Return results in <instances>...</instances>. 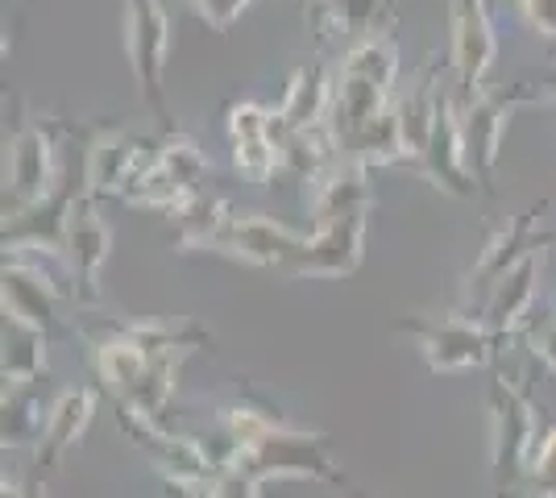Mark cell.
<instances>
[{
  "label": "cell",
  "mask_w": 556,
  "mask_h": 498,
  "mask_svg": "<svg viewBox=\"0 0 556 498\" xmlns=\"http://www.w3.org/2000/svg\"><path fill=\"white\" fill-rule=\"evenodd\" d=\"M394 79H399V47L391 29H378L370 38L353 42L341 59V72L332 75V113L328 129L337 154L345 150L378 113L394 104Z\"/></svg>",
  "instance_id": "6da1fadb"
},
{
  "label": "cell",
  "mask_w": 556,
  "mask_h": 498,
  "mask_svg": "<svg viewBox=\"0 0 556 498\" xmlns=\"http://www.w3.org/2000/svg\"><path fill=\"white\" fill-rule=\"evenodd\" d=\"M535 440H540V424H535L532 399L498 374L490 386V470H494L498 498H507L528 477Z\"/></svg>",
  "instance_id": "7a4b0ae2"
},
{
  "label": "cell",
  "mask_w": 556,
  "mask_h": 498,
  "mask_svg": "<svg viewBox=\"0 0 556 498\" xmlns=\"http://www.w3.org/2000/svg\"><path fill=\"white\" fill-rule=\"evenodd\" d=\"M170 50V9L166 0H125V54L129 72L138 79V92L146 108L159 117L166 133H175V117L166 104L163 67Z\"/></svg>",
  "instance_id": "3957f363"
},
{
  "label": "cell",
  "mask_w": 556,
  "mask_h": 498,
  "mask_svg": "<svg viewBox=\"0 0 556 498\" xmlns=\"http://www.w3.org/2000/svg\"><path fill=\"white\" fill-rule=\"evenodd\" d=\"M232 470L241 477H250L254 486L270 482V477H325L332 486H345V474L328 461V449L320 436H307V432H295L287 424H275L270 432H262L254 445L237 452Z\"/></svg>",
  "instance_id": "277c9868"
},
{
  "label": "cell",
  "mask_w": 556,
  "mask_h": 498,
  "mask_svg": "<svg viewBox=\"0 0 556 498\" xmlns=\"http://www.w3.org/2000/svg\"><path fill=\"white\" fill-rule=\"evenodd\" d=\"M204 175H208V158L200 154V145L184 133H166V142L159 145L150 166L125 188V200L138 204V208L175 216L191 195H200Z\"/></svg>",
  "instance_id": "5b68a950"
},
{
  "label": "cell",
  "mask_w": 556,
  "mask_h": 498,
  "mask_svg": "<svg viewBox=\"0 0 556 498\" xmlns=\"http://www.w3.org/2000/svg\"><path fill=\"white\" fill-rule=\"evenodd\" d=\"M59 188V150L50 120H25L9 145L4 166V216H17L50 200Z\"/></svg>",
  "instance_id": "8992f818"
},
{
  "label": "cell",
  "mask_w": 556,
  "mask_h": 498,
  "mask_svg": "<svg viewBox=\"0 0 556 498\" xmlns=\"http://www.w3.org/2000/svg\"><path fill=\"white\" fill-rule=\"evenodd\" d=\"M540 100V88H528V84H515L507 92H482L469 95V104L462 108V138H465V158H469V170L490 183L494 166H498V154H503V138H507V125L515 117L519 104H532Z\"/></svg>",
  "instance_id": "52a82bcc"
},
{
  "label": "cell",
  "mask_w": 556,
  "mask_h": 498,
  "mask_svg": "<svg viewBox=\"0 0 556 498\" xmlns=\"http://www.w3.org/2000/svg\"><path fill=\"white\" fill-rule=\"evenodd\" d=\"M399 329L407 336H416L419 354L432 370L441 374H465V370H478L490 361V349L498 341V332L490 329L486 320H462V316H448V320H403Z\"/></svg>",
  "instance_id": "ba28073f"
},
{
  "label": "cell",
  "mask_w": 556,
  "mask_h": 498,
  "mask_svg": "<svg viewBox=\"0 0 556 498\" xmlns=\"http://www.w3.org/2000/svg\"><path fill=\"white\" fill-rule=\"evenodd\" d=\"M208 250L225 254V258L250 261V266H275V270L295 274L303 250H307V238L291 233L287 225L266 220V216H229Z\"/></svg>",
  "instance_id": "9c48e42d"
},
{
  "label": "cell",
  "mask_w": 556,
  "mask_h": 498,
  "mask_svg": "<svg viewBox=\"0 0 556 498\" xmlns=\"http://www.w3.org/2000/svg\"><path fill=\"white\" fill-rule=\"evenodd\" d=\"M432 183L441 188L444 195H457V200H469L478 191V175L469 170V158H465V138H462V108L448 92H441L437 100V125H432V138L424 145L416 163H412Z\"/></svg>",
  "instance_id": "30bf717a"
},
{
  "label": "cell",
  "mask_w": 556,
  "mask_h": 498,
  "mask_svg": "<svg viewBox=\"0 0 556 498\" xmlns=\"http://www.w3.org/2000/svg\"><path fill=\"white\" fill-rule=\"evenodd\" d=\"M163 142H146L138 133L125 129H100L88 145V166H84V195H125V188L150 166Z\"/></svg>",
  "instance_id": "8fae6325"
},
{
  "label": "cell",
  "mask_w": 556,
  "mask_h": 498,
  "mask_svg": "<svg viewBox=\"0 0 556 498\" xmlns=\"http://www.w3.org/2000/svg\"><path fill=\"white\" fill-rule=\"evenodd\" d=\"M540 213H544V208L510 216L503 229L490 233L478 261L469 266V295H482V304H486L490 291L503 283L519 261L532 258L535 250H544V245H553L556 233H544V229H540Z\"/></svg>",
  "instance_id": "7c38bea8"
},
{
  "label": "cell",
  "mask_w": 556,
  "mask_h": 498,
  "mask_svg": "<svg viewBox=\"0 0 556 498\" xmlns=\"http://www.w3.org/2000/svg\"><path fill=\"white\" fill-rule=\"evenodd\" d=\"M453 29H448V59L469 95L486 88V75L498 59V34L490 25L486 0H448Z\"/></svg>",
  "instance_id": "4fadbf2b"
},
{
  "label": "cell",
  "mask_w": 556,
  "mask_h": 498,
  "mask_svg": "<svg viewBox=\"0 0 556 498\" xmlns=\"http://www.w3.org/2000/svg\"><path fill=\"white\" fill-rule=\"evenodd\" d=\"M366 229H370V208H353V213L320 225L307 238L295 279H341V274H353L362 266V254H366Z\"/></svg>",
  "instance_id": "5bb4252c"
},
{
  "label": "cell",
  "mask_w": 556,
  "mask_h": 498,
  "mask_svg": "<svg viewBox=\"0 0 556 498\" xmlns=\"http://www.w3.org/2000/svg\"><path fill=\"white\" fill-rule=\"evenodd\" d=\"M229 142H232V166L250 179V183H270L275 170L282 166V142L275 133V113H266L254 100H241L229 108Z\"/></svg>",
  "instance_id": "9a60e30c"
},
{
  "label": "cell",
  "mask_w": 556,
  "mask_h": 498,
  "mask_svg": "<svg viewBox=\"0 0 556 498\" xmlns=\"http://www.w3.org/2000/svg\"><path fill=\"white\" fill-rule=\"evenodd\" d=\"M109 250H113V233H109V225L96 216L92 200H88V195H79V200L71 204L67 233H63V254H67L71 279L79 283L84 295H96L100 266L109 261Z\"/></svg>",
  "instance_id": "2e32d148"
},
{
  "label": "cell",
  "mask_w": 556,
  "mask_h": 498,
  "mask_svg": "<svg viewBox=\"0 0 556 498\" xmlns=\"http://www.w3.org/2000/svg\"><path fill=\"white\" fill-rule=\"evenodd\" d=\"M328 113H332V75L320 63H307V67H300V72L291 75L287 95H282V104H278L275 113L278 142L328 125Z\"/></svg>",
  "instance_id": "e0dca14e"
},
{
  "label": "cell",
  "mask_w": 556,
  "mask_h": 498,
  "mask_svg": "<svg viewBox=\"0 0 556 498\" xmlns=\"http://www.w3.org/2000/svg\"><path fill=\"white\" fill-rule=\"evenodd\" d=\"M366 170L370 166L353 163V158H332L325 170H316L307 179V208L316 229L337 220V216L353 213V208H370V188H366Z\"/></svg>",
  "instance_id": "ac0fdd59"
},
{
  "label": "cell",
  "mask_w": 556,
  "mask_h": 498,
  "mask_svg": "<svg viewBox=\"0 0 556 498\" xmlns=\"http://www.w3.org/2000/svg\"><path fill=\"white\" fill-rule=\"evenodd\" d=\"M391 0H307V29L316 42H362L382 29Z\"/></svg>",
  "instance_id": "d6986e66"
},
{
  "label": "cell",
  "mask_w": 556,
  "mask_h": 498,
  "mask_svg": "<svg viewBox=\"0 0 556 498\" xmlns=\"http://www.w3.org/2000/svg\"><path fill=\"white\" fill-rule=\"evenodd\" d=\"M92 416H96V391H88V386L67 391L59 404L50 407L47 427H42V436H38V457H34V465H38V470H50V465L88 432Z\"/></svg>",
  "instance_id": "ffe728a7"
},
{
  "label": "cell",
  "mask_w": 556,
  "mask_h": 498,
  "mask_svg": "<svg viewBox=\"0 0 556 498\" xmlns=\"http://www.w3.org/2000/svg\"><path fill=\"white\" fill-rule=\"evenodd\" d=\"M437 100H441V84L432 79V67H424V72L412 79V88H407V92L394 95L407 163H416L419 154H424V145H428V138H432V125H437Z\"/></svg>",
  "instance_id": "44dd1931"
},
{
  "label": "cell",
  "mask_w": 556,
  "mask_h": 498,
  "mask_svg": "<svg viewBox=\"0 0 556 498\" xmlns=\"http://www.w3.org/2000/svg\"><path fill=\"white\" fill-rule=\"evenodd\" d=\"M535 274H540V258H523L515 270H510L503 283L486 295V324L498 336H507L510 329H519L528 316H532V299H535Z\"/></svg>",
  "instance_id": "7402d4cb"
},
{
  "label": "cell",
  "mask_w": 556,
  "mask_h": 498,
  "mask_svg": "<svg viewBox=\"0 0 556 498\" xmlns=\"http://www.w3.org/2000/svg\"><path fill=\"white\" fill-rule=\"evenodd\" d=\"M47 370V329L4 311V382L29 386Z\"/></svg>",
  "instance_id": "603a6c76"
},
{
  "label": "cell",
  "mask_w": 556,
  "mask_h": 498,
  "mask_svg": "<svg viewBox=\"0 0 556 498\" xmlns=\"http://www.w3.org/2000/svg\"><path fill=\"white\" fill-rule=\"evenodd\" d=\"M175 216H179V245H184V250H208L212 238L225 229V220H229L232 213L220 195L200 191V195H191Z\"/></svg>",
  "instance_id": "cb8c5ba5"
},
{
  "label": "cell",
  "mask_w": 556,
  "mask_h": 498,
  "mask_svg": "<svg viewBox=\"0 0 556 498\" xmlns=\"http://www.w3.org/2000/svg\"><path fill=\"white\" fill-rule=\"evenodd\" d=\"M528 482H532V490L540 498H556V427H548V432L535 440Z\"/></svg>",
  "instance_id": "d4e9b609"
},
{
  "label": "cell",
  "mask_w": 556,
  "mask_h": 498,
  "mask_svg": "<svg viewBox=\"0 0 556 498\" xmlns=\"http://www.w3.org/2000/svg\"><path fill=\"white\" fill-rule=\"evenodd\" d=\"M184 4H191V9L200 13V22L208 25V29L229 34L232 25L250 13V4H254V0H184Z\"/></svg>",
  "instance_id": "484cf974"
},
{
  "label": "cell",
  "mask_w": 556,
  "mask_h": 498,
  "mask_svg": "<svg viewBox=\"0 0 556 498\" xmlns=\"http://www.w3.org/2000/svg\"><path fill=\"white\" fill-rule=\"evenodd\" d=\"M519 13L540 38L556 42V0H519Z\"/></svg>",
  "instance_id": "4316f807"
},
{
  "label": "cell",
  "mask_w": 556,
  "mask_h": 498,
  "mask_svg": "<svg viewBox=\"0 0 556 498\" xmlns=\"http://www.w3.org/2000/svg\"><path fill=\"white\" fill-rule=\"evenodd\" d=\"M528 341H532V349L540 361H548L556 370V316H532V324H528Z\"/></svg>",
  "instance_id": "83f0119b"
},
{
  "label": "cell",
  "mask_w": 556,
  "mask_h": 498,
  "mask_svg": "<svg viewBox=\"0 0 556 498\" xmlns=\"http://www.w3.org/2000/svg\"><path fill=\"white\" fill-rule=\"evenodd\" d=\"M22 498H42V495H38V490H25V495Z\"/></svg>",
  "instance_id": "f1b7e54d"
},
{
  "label": "cell",
  "mask_w": 556,
  "mask_h": 498,
  "mask_svg": "<svg viewBox=\"0 0 556 498\" xmlns=\"http://www.w3.org/2000/svg\"><path fill=\"white\" fill-rule=\"evenodd\" d=\"M349 498H366V495H349Z\"/></svg>",
  "instance_id": "f546056e"
}]
</instances>
